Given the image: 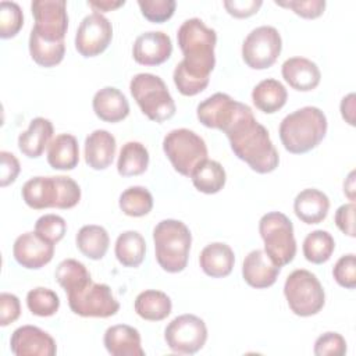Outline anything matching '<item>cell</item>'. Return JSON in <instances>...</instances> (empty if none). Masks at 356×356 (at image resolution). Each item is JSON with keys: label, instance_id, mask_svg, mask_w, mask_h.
Returning <instances> with one entry per match:
<instances>
[{"label": "cell", "instance_id": "cell-20", "mask_svg": "<svg viewBox=\"0 0 356 356\" xmlns=\"http://www.w3.org/2000/svg\"><path fill=\"white\" fill-rule=\"evenodd\" d=\"M282 78L295 90L309 92L318 86L321 72L316 63L305 57H291L281 68Z\"/></svg>", "mask_w": 356, "mask_h": 356}, {"label": "cell", "instance_id": "cell-3", "mask_svg": "<svg viewBox=\"0 0 356 356\" xmlns=\"http://www.w3.org/2000/svg\"><path fill=\"white\" fill-rule=\"evenodd\" d=\"M327 117L314 106L288 114L280 124V139L292 154H303L320 145L327 134Z\"/></svg>", "mask_w": 356, "mask_h": 356}, {"label": "cell", "instance_id": "cell-49", "mask_svg": "<svg viewBox=\"0 0 356 356\" xmlns=\"http://www.w3.org/2000/svg\"><path fill=\"white\" fill-rule=\"evenodd\" d=\"M355 93H349L341 102L342 118L352 127L355 125Z\"/></svg>", "mask_w": 356, "mask_h": 356}, {"label": "cell", "instance_id": "cell-50", "mask_svg": "<svg viewBox=\"0 0 356 356\" xmlns=\"http://www.w3.org/2000/svg\"><path fill=\"white\" fill-rule=\"evenodd\" d=\"M89 7H92L96 13L102 11V13H107V11H113L118 7H122L125 4L124 0L120 1H113V0H97V1H88Z\"/></svg>", "mask_w": 356, "mask_h": 356}, {"label": "cell", "instance_id": "cell-27", "mask_svg": "<svg viewBox=\"0 0 356 356\" xmlns=\"http://www.w3.org/2000/svg\"><path fill=\"white\" fill-rule=\"evenodd\" d=\"M79 161L78 140L71 134L57 135L49 145L47 163L54 170H74Z\"/></svg>", "mask_w": 356, "mask_h": 356}, {"label": "cell", "instance_id": "cell-19", "mask_svg": "<svg viewBox=\"0 0 356 356\" xmlns=\"http://www.w3.org/2000/svg\"><path fill=\"white\" fill-rule=\"evenodd\" d=\"M281 271V267L274 264V261L261 249H254L243 260L242 277L245 282L256 289H264L271 286Z\"/></svg>", "mask_w": 356, "mask_h": 356}, {"label": "cell", "instance_id": "cell-51", "mask_svg": "<svg viewBox=\"0 0 356 356\" xmlns=\"http://www.w3.org/2000/svg\"><path fill=\"white\" fill-rule=\"evenodd\" d=\"M343 192L349 200H355V171H350L346 181L343 182Z\"/></svg>", "mask_w": 356, "mask_h": 356}, {"label": "cell", "instance_id": "cell-30", "mask_svg": "<svg viewBox=\"0 0 356 356\" xmlns=\"http://www.w3.org/2000/svg\"><path fill=\"white\" fill-rule=\"evenodd\" d=\"M193 186L207 195L220 192L227 181V174L224 167L216 160H203L200 161L191 174Z\"/></svg>", "mask_w": 356, "mask_h": 356}, {"label": "cell", "instance_id": "cell-35", "mask_svg": "<svg viewBox=\"0 0 356 356\" xmlns=\"http://www.w3.org/2000/svg\"><path fill=\"white\" fill-rule=\"evenodd\" d=\"M335 249V241L328 231L316 229L303 241L305 259L313 264H323L330 260Z\"/></svg>", "mask_w": 356, "mask_h": 356}, {"label": "cell", "instance_id": "cell-40", "mask_svg": "<svg viewBox=\"0 0 356 356\" xmlns=\"http://www.w3.org/2000/svg\"><path fill=\"white\" fill-rule=\"evenodd\" d=\"M67 231V222L61 216L44 214L38 218L35 224V232L44 241L56 245L60 242Z\"/></svg>", "mask_w": 356, "mask_h": 356}, {"label": "cell", "instance_id": "cell-39", "mask_svg": "<svg viewBox=\"0 0 356 356\" xmlns=\"http://www.w3.org/2000/svg\"><path fill=\"white\" fill-rule=\"evenodd\" d=\"M24 25V15L21 7L14 1L0 3V38H14Z\"/></svg>", "mask_w": 356, "mask_h": 356}, {"label": "cell", "instance_id": "cell-28", "mask_svg": "<svg viewBox=\"0 0 356 356\" xmlns=\"http://www.w3.org/2000/svg\"><path fill=\"white\" fill-rule=\"evenodd\" d=\"M286 99L288 92L285 86L274 78L260 81L252 90L253 104L266 114H273L281 110L285 106Z\"/></svg>", "mask_w": 356, "mask_h": 356}, {"label": "cell", "instance_id": "cell-36", "mask_svg": "<svg viewBox=\"0 0 356 356\" xmlns=\"http://www.w3.org/2000/svg\"><path fill=\"white\" fill-rule=\"evenodd\" d=\"M54 278L65 292L81 288L92 281L90 273L88 271L85 264L75 259H65L60 261L56 268Z\"/></svg>", "mask_w": 356, "mask_h": 356}, {"label": "cell", "instance_id": "cell-34", "mask_svg": "<svg viewBox=\"0 0 356 356\" xmlns=\"http://www.w3.org/2000/svg\"><path fill=\"white\" fill-rule=\"evenodd\" d=\"M29 53L32 60L46 68L60 64L65 54L64 42H46L33 31L29 35Z\"/></svg>", "mask_w": 356, "mask_h": 356}, {"label": "cell", "instance_id": "cell-9", "mask_svg": "<svg viewBox=\"0 0 356 356\" xmlns=\"http://www.w3.org/2000/svg\"><path fill=\"white\" fill-rule=\"evenodd\" d=\"M163 150L174 170L184 177H191L195 167L207 159L206 142L188 128L170 131L163 139Z\"/></svg>", "mask_w": 356, "mask_h": 356}, {"label": "cell", "instance_id": "cell-12", "mask_svg": "<svg viewBox=\"0 0 356 356\" xmlns=\"http://www.w3.org/2000/svg\"><path fill=\"white\" fill-rule=\"evenodd\" d=\"M164 339L172 352L193 355L204 346L207 341V327L204 321L195 314H181L165 327Z\"/></svg>", "mask_w": 356, "mask_h": 356}, {"label": "cell", "instance_id": "cell-5", "mask_svg": "<svg viewBox=\"0 0 356 356\" xmlns=\"http://www.w3.org/2000/svg\"><path fill=\"white\" fill-rule=\"evenodd\" d=\"M154 252L159 266L167 273H181L188 264L192 234L185 222L167 218L153 229Z\"/></svg>", "mask_w": 356, "mask_h": 356}, {"label": "cell", "instance_id": "cell-37", "mask_svg": "<svg viewBox=\"0 0 356 356\" xmlns=\"http://www.w3.org/2000/svg\"><path fill=\"white\" fill-rule=\"evenodd\" d=\"M120 209L129 217H142L153 209V196L143 186H129L120 195Z\"/></svg>", "mask_w": 356, "mask_h": 356}, {"label": "cell", "instance_id": "cell-33", "mask_svg": "<svg viewBox=\"0 0 356 356\" xmlns=\"http://www.w3.org/2000/svg\"><path fill=\"white\" fill-rule=\"evenodd\" d=\"M149 165V152L140 142H127L122 145L117 161V171L122 177H136L143 174Z\"/></svg>", "mask_w": 356, "mask_h": 356}, {"label": "cell", "instance_id": "cell-38", "mask_svg": "<svg viewBox=\"0 0 356 356\" xmlns=\"http://www.w3.org/2000/svg\"><path fill=\"white\" fill-rule=\"evenodd\" d=\"M26 306L29 312L39 317H50L56 314L60 309L58 295L43 286L33 288L26 295Z\"/></svg>", "mask_w": 356, "mask_h": 356}, {"label": "cell", "instance_id": "cell-21", "mask_svg": "<svg viewBox=\"0 0 356 356\" xmlns=\"http://www.w3.org/2000/svg\"><path fill=\"white\" fill-rule=\"evenodd\" d=\"M103 343L111 356H145L140 334L127 324H115L106 330Z\"/></svg>", "mask_w": 356, "mask_h": 356}, {"label": "cell", "instance_id": "cell-13", "mask_svg": "<svg viewBox=\"0 0 356 356\" xmlns=\"http://www.w3.org/2000/svg\"><path fill=\"white\" fill-rule=\"evenodd\" d=\"M35 25L32 31L46 42H64L68 29L64 0H35L31 4Z\"/></svg>", "mask_w": 356, "mask_h": 356}, {"label": "cell", "instance_id": "cell-15", "mask_svg": "<svg viewBox=\"0 0 356 356\" xmlns=\"http://www.w3.org/2000/svg\"><path fill=\"white\" fill-rule=\"evenodd\" d=\"M239 106L241 102L234 100L227 93L217 92L197 104L196 115L204 127L224 132L235 118Z\"/></svg>", "mask_w": 356, "mask_h": 356}, {"label": "cell", "instance_id": "cell-11", "mask_svg": "<svg viewBox=\"0 0 356 356\" xmlns=\"http://www.w3.org/2000/svg\"><path fill=\"white\" fill-rule=\"evenodd\" d=\"M282 39L280 32L270 25L254 28L242 43V58L252 70H266L280 57Z\"/></svg>", "mask_w": 356, "mask_h": 356}, {"label": "cell", "instance_id": "cell-24", "mask_svg": "<svg viewBox=\"0 0 356 356\" xmlns=\"http://www.w3.org/2000/svg\"><path fill=\"white\" fill-rule=\"evenodd\" d=\"M235 263V254L229 245L213 242L203 248L199 256V264L203 273L211 278H224L231 274Z\"/></svg>", "mask_w": 356, "mask_h": 356}, {"label": "cell", "instance_id": "cell-8", "mask_svg": "<svg viewBox=\"0 0 356 356\" xmlns=\"http://www.w3.org/2000/svg\"><path fill=\"white\" fill-rule=\"evenodd\" d=\"M284 295L289 309L300 317L317 314L325 303V293L318 278L303 268L292 271L284 284Z\"/></svg>", "mask_w": 356, "mask_h": 356}, {"label": "cell", "instance_id": "cell-17", "mask_svg": "<svg viewBox=\"0 0 356 356\" xmlns=\"http://www.w3.org/2000/svg\"><path fill=\"white\" fill-rule=\"evenodd\" d=\"M10 348L15 356H54L57 353L53 337L35 325L18 327L11 334Z\"/></svg>", "mask_w": 356, "mask_h": 356}, {"label": "cell", "instance_id": "cell-23", "mask_svg": "<svg viewBox=\"0 0 356 356\" xmlns=\"http://www.w3.org/2000/svg\"><path fill=\"white\" fill-rule=\"evenodd\" d=\"M93 111L102 121L118 122L128 117L129 103L122 92L113 86L97 90L92 100Z\"/></svg>", "mask_w": 356, "mask_h": 356}, {"label": "cell", "instance_id": "cell-6", "mask_svg": "<svg viewBox=\"0 0 356 356\" xmlns=\"http://www.w3.org/2000/svg\"><path fill=\"white\" fill-rule=\"evenodd\" d=\"M129 90L142 113L154 122H164L174 117L175 102L164 81L149 72L136 74L129 83Z\"/></svg>", "mask_w": 356, "mask_h": 356}, {"label": "cell", "instance_id": "cell-44", "mask_svg": "<svg viewBox=\"0 0 356 356\" xmlns=\"http://www.w3.org/2000/svg\"><path fill=\"white\" fill-rule=\"evenodd\" d=\"M277 6L291 8L296 15L307 19L318 18L325 10L324 0H291V1H275Z\"/></svg>", "mask_w": 356, "mask_h": 356}, {"label": "cell", "instance_id": "cell-14", "mask_svg": "<svg viewBox=\"0 0 356 356\" xmlns=\"http://www.w3.org/2000/svg\"><path fill=\"white\" fill-rule=\"evenodd\" d=\"M111 39V22L95 11L81 21L75 35V49L83 57H96L108 47Z\"/></svg>", "mask_w": 356, "mask_h": 356}, {"label": "cell", "instance_id": "cell-26", "mask_svg": "<svg viewBox=\"0 0 356 356\" xmlns=\"http://www.w3.org/2000/svg\"><path fill=\"white\" fill-rule=\"evenodd\" d=\"M53 136V124L50 120L36 117L29 122L26 131L18 136V147L21 153L29 159H38L50 145Z\"/></svg>", "mask_w": 356, "mask_h": 356}, {"label": "cell", "instance_id": "cell-45", "mask_svg": "<svg viewBox=\"0 0 356 356\" xmlns=\"http://www.w3.org/2000/svg\"><path fill=\"white\" fill-rule=\"evenodd\" d=\"M21 314L19 299L14 293L3 292L0 295V325L7 327L8 324L18 320Z\"/></svg>", "mask_w": 356, "mask_h": 356}, {"label": "cell", "instance_id": "cell-1", "mask_svg": "<svg viewBox=\"0 0 356 356\" xmlns=\"http://www.w3.org/2000/svg\"><path fill=\"white\" fill-rule=\"evenodd\" d=\"M177 39L184 60L175 65L174 83L181 95L195 96L207 88L214 70L217 33L200 18H189L178 28Z\"/></svg>", "mask_w": 356, "mask_h": 356}, {"label": "cell", "instance_id": "cell-31", "mask_svg": "<svg viewBox=\"0 0 356 356\" xmlns=\"http://www.w3.org/2000/svg\"><path fill=\"white\" fill-rule=\"evenodd\" d=\"M76 248L90 260H100L108 250L110 236L100 225H83L75 236Z\"/></svg>", "mask_w": 356, "mask_h": 356}, {"label": "cell", "instance_id": "cell-47", "mask_svg": "<svg viewBox=\"0 0 356 356\" xmlns=\"http://www.w3.org/2000/svg\"><path fill=\"white\" fill-rule=\"evenodd\" d=\"M0 160H1V175H0V185L4 188L10 184H13L21 170L18 159L10 153V152H0Z\"/></svg>", "mask_w": 356, "mask_h": 356}, {"label": "cell", "instance_id": "cell-7", "mask_svg": "<svg viewBox=\"0 0 356 356\" xmlns=\"http://www.w3.org/2000/svg\"><path fill=\"white\" fill-rule=\"evenodd\" d=\"M259 232L264 252L278 267L289 264L296 254V241L292 221L280 211H270L259 221Z\"/></svg>", "mask_w": 356, "mask_h": 356}, {"label": "cell", "instance_id": "cell-2", "mask_svg": "<svg viewBox=\"0 0 356 356\" xmlns=\"http://www.w3.org/2000/svg\"><path fill=\"white\" fill-rule=\"evenodd\" d=\"M234 154L245 161L253 171L268 174L278 167L280 156L273 145L268 131L253 115L252 108L241 103L232 122L225 128Z\"/></svg>", "mask_w": 356, "mask_h": 356}, {"label": "cell", "instance_id": "cell-42", "mask_svg": "<svg viewBox=\"0 0 356 356\" xmlns=\"http://www.w3.org/2000/svg\"><path fill=\"white\" fill-rule=\"evenodd\" d=\"M316 356H343L346 353V341L338 332H324L316 342L313 349Z\"/></svg>", "mask_w": 356, "mask_h": 356}, {"label": "cell", "instance_id": "cell-10", "mask_svg": "<svg viewBox=\"0 0 356 356\" xmlns=\"http://www.w3.org/2000/svg\"><path fill=\"white\" fill-rule=\"evenodd\" d=\"M70 309L81 317L107 318L120 310V303L107 284L89 281L81 288L67 292Z\"/></svg>", "mask_w": 356, "mask_h": 356}, {"label": "cell", "instance_id": "cell-16", "mask_svg": "<svg viewBox=\"0 0 356 356\" xmlns=\"http://www.w3.org/2000/svg\"><path fill=\"white\" fill-rule=\"evenodd\" d=\"M15 261L29 270H39L51 261L54 245L40 238L35 231L19 235L13 246Z\"/></svg>", "mask_w": 356, "mask_h": 356}, {"label": "cell", "instance_id": "cell-32", "mask_svg": "<svg viewBox=\"0 0 356 356\" xmlns=\"http://www.w3.org/2000/svg\"><path fill=\"white\" fill-rule=\"evenodd\" d=\"M114 253L124 267H138L145 259L146 242L138 231H124L115 241Z\"/></svg>", "mask_w": 356, "mask_h": 356}, {"label": "cell", "instance_id": "cell-46", "mask_svg": "<svg viewBox=\"0 0 356 356\" xmlns=\"http://www.w3.org/2000/svg\"><path fill=\"white\" fill-rule=\"evenodd\" d=\"M261 0H227L224 7L227 13L235 18H248L259 11L261 7Z\"/></svg>", "mask_w": 356, "mask_h": 356}, {"label": "cell", "instance_id": "cell-43", "mask_svg": "<svg viewBox=\"0 0 356 356\" xmlns=\"http://www.w3.org/2000/svg\"><path fill=\"white\" fill-rule=\"evenodd\" d=\"M334 280L338 285L353 289L356 286V257L353 253L345 254L338 259L332 268Z\"/></svg>", "mask_w": 356, "mask_h": 356}, {"label": "cell", "instance_id": "cell-4", "mask_svg": "<svg viewBox=\"0 0 356 356\" xmlns=\"http://www.w3.org/2000/svg\"><path fill=\"white\" fill-rule=\"evenodd\" d=\"M21 195L26 206L35 210L49 207L71 209L81 200V188L70 177H33L28 179Z\"/></svg>", "mask_w": 356, "mask_h": 356}, {"label": "cell", "instance_id": "cell-29", "mask_svg": "<svg viewBox=\"0 0 356 356\" xmlns=\"http://www.w3.org/2000/svg\"><path fill=\"white\" fill-rule=\"evenodd\" d=\"M135 312L147 321H161L170 316L172 310L171 299L161 291L147 289L140 292L135 299Z\"/></svg>", "mask_w": 356, "mask_h": 356}, {"label": "cell", "instance_id": "cell-22", "mask_svg": "<svg viewBox=\"0 0 356 356\" xmlns=\"http://www.w3.org/2000/svg\"><path fill=\"white\" fill-rule=\"evenodd\" d=\"M117 142L106 129H96L85 139V161L93 170H106L115 156Z\"/></svg>", "mask_w": 356, "mask_h": 356}, {"label": "cell", "instance_id": "cell-41", "mask_svg": "<svg viewBox=\"0 0 356 356\" xmlns=\"http://www.w3.org/2000/svg\"><path fill=\"white\" fill-rule=\"evenodd\" d=\"M142 15L154 24H161L174 15L177 3L174 0H139Z\"/></svg>", "mask_w": 356, "mask_h": 356}, {"label": "cell", "instance_id": "cell-25", "mask_svg": "<svg viewBox=\"0 0 356 356\" xmlns=\"http://www.w3.org/2000/svg\"><path fill=\"white\" fill-rule=\"evenodd\" d=\"M330 210L328 196L314 188L299 192L293 200V211L305 224H318L325 220Z\"/></svg>", "mask_w": 356, "mask_h": 356}, {"label": "cell", "instance_id": "cell-18", "mask_svg": "<svg viewBox=\"0 0 356 356\" xmlns=\"http://www.w3.org/2000/svg\"><path fill=\"white\" fill-rule=\"evenodd\" d=\"M171 53V38L161 31L140 33L132 47L134 60L142 65H160L170 58Z\"/></svg>", "mask_w": 356, "mask_h": 356}, {"label": "cell", "instance_id": "cell-48", "mask_svg": "<svg viewBox=\"0 0 356 356\" xmlns=\"http://www.w3.org/2000/svg\"><path fill=\"white\" fill-rule=\"evenodd\" d=\"M355 203H346L337 209L335 224L348 236H355Z\"/></svg>", "mask_w": 356, "mask_h": 356}]
</instances>
